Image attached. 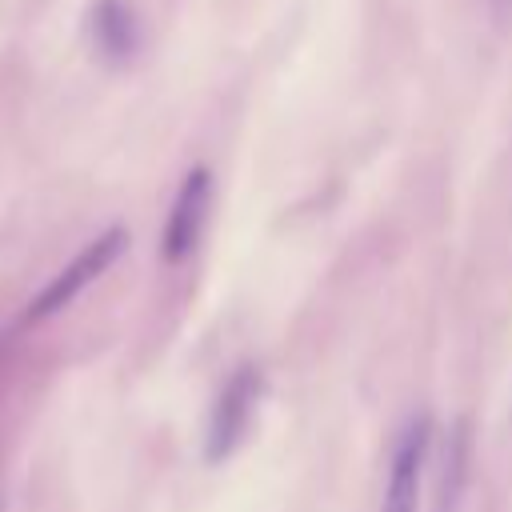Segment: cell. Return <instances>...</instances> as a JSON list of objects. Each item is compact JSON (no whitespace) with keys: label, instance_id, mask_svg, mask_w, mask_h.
I'll return each instance as SVG.
<instances>
[{"label":"cell","instance_id":"obj_1","mask_svg":"<svg viewBox=\"0 0 512 512\" xmlns=\"http://www.w3.org/2000/svg\"><path fill=\"white\" fill-rule=\"evenodd\" d=\"M124 248H128V232H124V228L100 232L88 248H80V252L60 268V276H56L52 284H44V288L36 292V300L28 304V320H44V316L60 312L64 304H72L100 272H108V268L120 260Z\"/></svg>","mask_w":512,"mask_h":512},{"label":"cell","instance_id":"obj_2","mask_svg":"<svg viewBox=\"0 0 512 512\" xmlns=\"http://www.w3.org/2000/svg\"><path fill=\"white\" fill-rule=\"evenodd\" d=\"M256 396H260V372H256L252 364H240V368L228 376V384L220 388V396H216V404H212V416H208V436H204V456H208V464H220L224 456L236 452V444H240L244 432H248Z\"/></svg>","mask_w":512,"mask_h":512},{"label":"cell","instance_id":"obj_3","mask_svg":"<svg viewBox=\"0 0 512 512\" xmlns=\"http://www.w3.org/2000/svg\"><path fill=\"white\" fill-rule=\"evenodd\" d=\"M208 200H212V176L208 168H192L176 188V200L168 208V224L160 236V252L168 264H180L184 256H192L204 216H208Z\"/></svg>","mask_w":512,"mask_h":512},{"label":"cell","instance_id":"obj_4","mask_svg":"<svg viewBox=\"0 0 512 512\" xmlns=\"http://www.w3.org/2000/svg\"><path fill=\"white\" fill-rule=\"evenodd\" d=\"M428 436H432L428 416H416L400 432V444H396V456H392L388 492H384V508L380 512H416L420 472H424V456H428Z\"/></svg>","mask_w":512,"mask_h":512},{"label":"cell","instance_id":"obj_5","mask_svg":"<svg viewBox=\"0 0 512 512\" xmlns=\"http://www.w3.org/2000/svg\"><path fill=\"white\" fill-rule=\"evenodd\" d=\"M88 28H92L96 48L108 60H128L140 44V20L128 0H92Z\"/></svg>","mask_w":512,"mask_h":512},{"label":"cell","instance_id":"obj_6","mask_svg":"<svg viewBox=\"0 0 512 512\" xmlns=\"http://www.w3.org/2000/svg\"><path fill=\"white\" fill-rule=\"evenodd\" d=\"M460 480H464V436H456V440H452V448L444 452V480H440L436 512H452L456 492H460Z\"/></svg>","mask_w":512,"mask_h":512}]
</instances>
